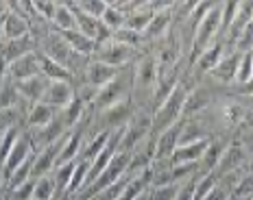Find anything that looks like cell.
<instances>
[{"instance_id": "cell-1", "label": "cell", "mask_w": 253, "mask_h": 200, "mask_svg": "<svg viewBox=\"0 0 253 200\" xmlns=\"http://www.w3.org/2000/svg\"><path fill=\"white\" fill-rule=\"evenodd\" d=\"M190 87L192 85H188L181 78L179 85L172 89V94L164 100V104L153 111V137H157L160 133H164L183 120V107H186V96Z\"/></svg>"}, {"instance_id": "cell-2", "label": "cell", "mask_w": 253, "mask_h": 200, "mask_svg": "<svg viewBox=\"0 0 253 200\" xmlns=\"http://www.w3.org/2000/svg\"><path fill=\"white\" fill-rule=\"evenodd\" d=\"M218 39H220V2H214V7L205 13V18L199 22L197 31H194V39H192L190 55H188L190 66Z\"/></svg>"}, {"instance_id": "cell-3", "label": "cell", "mask_w": 253, "mask_h": 200, "mask_svg": "<svg viewBox=\"0 0 253 200\" xmlns=\"http://www.w3.org/2000/svg\"><path fill=\"white\" fill-rule=\"evenodd\" d=\"M129 98H131V67L129 70L123 67L112 83H107V85L96 92L89 109H92V113H101L105 109L114 107V104L123 102V100H129Z\"/></svg>"}, {"instance_id": "cell-4", "label": "cell", "mask_w": 253, "mask_h": 200, "mask_svg": "<svg viewBox=\"0 0 253 200\" xmlns=\"http://www.w3.org/2000/svg\"><path fill=\"white\" fill-rule=\"evenodd\" d=\"M138 57H140V52L135 48H131V46L120 44V41L112 39V41H107V44L98 46L92 59H96L101 63H107V66L118 67L120 70V67H125V66H133Z\"/></svg>"}, {"instance_id": "cell-5", "label": "cell", "mask_w": 253, "mask_h": 200, "mask_svg": "<svg viewBox=\"0 0 253 200\" xmlns=\"http://www.w3.org/2000/svg\"><path fill=\"white\" fill-rule=\"evenodd\" d=\"M238 63H240V55H238V52L227 50L223 59L218 61V66H216L214 70L210 72V74L205 76V78H208L210 83H214L216 87L227 89V87H231V85L236 83V74H238Z\"/></svg>"}, {"instance_id": "cell-6", "label": "cell", "mask_w": 253, "mask_h": 200, "mask_svg": "<svg viewBox=\"0 0 253 200\" xmlns=\"http://www.w3.org/2000/svg\"><path fill=\"white\" fill-rule=\"evenodd\" d=\"M225 52H227V46H225V41L223 39L214 41V44L210 46V48L192 63V66H190V76H192V81L194 83L203 81V78L208 76L216 66H218V61L225 57Z\"/></svg>"}, {"instance_id": "cell-7", "label": "cell", "mask_w": 253, "mask_h": 200, "mask_svg": "<svg viewBox=\"0 0 253 200\" xmlns=\"http://www.w3.org/2000/svg\"><path fill=\"white\" fill-rule=\"evenodd\" d=\"M24 131H26V129H24ZM68 133H70V131L66 129V124H63V120H61V115H57V118L52 120L48 126L26 131V135L31 137V144H33L35 152H40L42 148H46V146L57 144V141H59L63 135H68Z\"/></svg>"}, {"instance_id": "cell-8", "label": "cell", "mask_w": 253, "mask_h": 200, "mask_svg": "<svg viewBox=\"0 0 253 200\" xmlns=\"http://www.w3.org/2000/svg\"><path fill=\"white\" fill-rule=\"evenodd\" d=\"M35 155V148L33 144H31V137L26 135V131L22 129V133L18 135V139H15L11 152H9L7 161H4V167H2V174H4V183H7V178L13 174L15 170H18L20 166H22L24 161H29L31 157Z\"/></svg>"}, {"instance_id": "cell-9", "label": "cell", "mask_w": 253, "mask_h": 200, "mask_svg": "<svg viewBox=\"0 0 253 200\" xmlns=\"http://www.w3.org/2000/svg\"><path fill=\"white\" fill-rule=\"evenodd\" d=\"M123 70V67H120ZM118 67H112V66H107V63H101V61H96V59H89L87 63V67H85V74H83L81 78V85H89L92 89H101L105 87L107 83H112L116 76H118Z\"/></svg>"}, {"instance_id": "cell-10", "label": "cell", "mask_w": 253, "mask_h": 200, "mask_svg": "<svg viewBox=\"0 0 253 200\" xmlns=\"http://www.w3.org/2000/svg\"><path fill=\"white\" fill-rule=\"evenodd\" d=\"M66 137H68V135H63V137L57 141V144L46 146V148H42L40 152H35V159H33V178L48 176V174L55 172L57 159H59V152L63 148V144H66Z\"/></svg>"}, {"instance_id": "cell-11", "label": "cell", "mask_w": 253, "mask_h": 200, "mask_svg": "<svg viewBox=\"0 0 253 200\" xmlns=\"http://www.w3.org/2000/svg\"><path fill=\"white\" fill-rule=\"evenodd\" d=\"M247 157H249V155L242 150V146L236 139H231L229 146L223 152V157H220L218 166H216V172H218L220 176H227V174H234V172H240L242 167H245V163H247Z\"/></svg>"}, {"instance_id": "cell-12", "label": "cell", "mask_w": 253, "mask_h": 200, "mask_svg": "<svg viewBox=\"0 0 253 200\" xmlns=\"http://www.w3.org/2000/svg\"><path fill=\"white\" fill-rule=\"evenodd\" d=\"M75 96H77L75 83H63V81H59V83H50L42 102H46L48 107L55 109V111H63V109H66L68 104L75 100Z\"/></svg>"}, {"instance_id": "cell-13", "label": "cell", "mask_w": 253, "mask_h": 200, "mask_svg": "<svg viewBox=\"0 0 253 200\" xmlns=\"http://www.w3.org/2000/svg\"><path fill=\"white\" fill-rule=\"evenodd\" d=\"M40 41L33 35H26L20 39H9V41H0V55L7 59V63H13L22 57L31 55V52H38Z\"/></svg>"}, {"instance_id": "cell-14", "label": "cell", "mask_w": 253, "mask_h": 200, "mask_svg": "<svg viewBox=\"0 0 253 200\" xmlns=\"http://www.w3.org/2000/svg\"><path fill=\"white\" fill-rule=\"evenodd\" d=\"M229 141H231V137H225V135H216V137L210 139L208 150H205V155L201 157V161H199V176H205L216 170V166H218L220 157H223L225 148L229 146Z\"/></svg>"}, {"instance_id": "cell-15", "label": "cell", "mask_w": 253, "mask_h": 200, "mask_svg": "<svg viewBox=\"0 0 253 200\" xmlns=\"http://www.w3.org/2000/svg\"><path fill=\"white\" fill-rule=\"evenodd\" d=\"M181 126H183V120L155 137V161H170L172 159V155H175V150L179 146Z\"/></svg>"}, {"instance_id": "cell-16", "label": "cell", "mask_w": 253, "mask_h": 200, "mask_svg": "<svg viewBox=\"0 0 253 200\" xmlns=\"http://www.w3.org/2000/svg\"><path fill=\"white\" fill-rule=\"evenodd\" d=\"M7 76L11 78L13 83H22L33 76H40V52H31V55L22 57V59L9 63Z\"/></svg>"}, {"instance_id": "cell-17", "label": "cell", "mask_w": 253, "mask_h": 200, "mask_svg": "<svg viewBox=\"0 0 253 200\" xmlns=\"http://www.w3.org/2000/svg\"><path fill=\"white\" fill-rule=\"evenodd\" d=\"M172 22H175V18H172V9H168V11H157L155 15H153L149 29L144 31L146 46H149V44H160V41L164 39L168 33H170Z\"/></svg>"}, {"instance_id": "cell-18", "label": "cell", "mask_w": 253, "mask_h": 200, "mask_svg": "<svg viewBox=\"0 0 253 200\" xmlns=\"http://www.w3.org/2000/svg\"><path fill=\"white\" fill-rule=\"evenodd\" d=\"M15 85H18V94H20V98H22V102H26L31 107V104H38L44 100V94H46V89H48L50 81L40 74V76L29 78V81L15 83Z\"/></svg>"}, {"instance_id": "cell-19", "label": "cell", "mask_w": 253, "mask_h": 200, "mask_svg": "<svg viewBox=\"0 0 253 200\" xmlns=\"http://www.w3.org/2000/svg\"><path fill=\"white\" fill-rule=\"evenodd\" d=\"M153 15H155V11H153V2H138L133 11L126 13V20H125V26H123V29L144 35V31L149 29Z\"/></svg>"}, {"instance_id": "cell-20", "label": "cell", "mask_w": 253, "mask_h": 200, "mask_svg": "<svg viewBox=\"0 0 253 200\" xmlns=\"http://www.w3.org/2000/svg\"><path fill=\"white\" fill-rule=\"evenodd\" d=\"M208 146H210V139H201V141H194V144L177 146L170 163L172 166H192V163H199L201 157L205 155V150H208Z\"/></svg>"}, {"instance_id": "cell-21", "label": "cell", "mask_w": 253, "mask_h": 200, "mask_svg": "<svg viewBox=\"0 0 253 200\" xmlns=\"http://www.w3.org/2000/svg\"><path fill=\"white\" fill-rule=\"evenodd\" d=\"M59 115V111H55L52 107H48L46 102H38V104H31L26 109V115H24V129L31 131V129H42V126H48L52 120Z\"/></svg>"}, {"instance_id": "cell-22", "label": "cell", "mask_w": 253, "mask_h": 200, "mask_svg": "<svg viewBox=\"0 0 253 200\" xmlns=\"http://www.w3.org/2000/svg\"><path fill=\"white\" fill-rule=\"evenodd\" d=\"M26 35H31L29 20L9 9L7 15H4V24H2V41L20 39V37H26Z\"/></svg>"}, {"instance_id": "cell-23", "label": "cell", "mask_w": 253, "mask_h": 200, "mask_svg": "<svg viewBox=\"0 0 253 200\" xmlns=\"http://www.w3.org/2000/svg\"><path fill=\"white\" fill-rule=\"evenodd\" d=\"M40 52V50H38ZM40 74L44 78H48L50 83H75V76H72V72L68 70L66 66H61V63L48 59V57H44L40 52Z\"/></svg>"}, {"instance_id": "cell-24", "label": "cell", "mask_w": 253, "mask_h": 200, "mask_svg": "<svg viewBox=\"0 0 253 200\" xmlns=\"http://www.w3.org/2000/svg\"><path fill=\"white\" fill-rule=\"evenodd\" d=\"M57 33H59V31H57ZM61 37L66 39V44L72 48V52L85 57V59H92L94 52H96V44H94V39L85 37V35L79 33V31H66V33H61Z\"/></svg>"}, {"instance_id": "cell-25", "label": "cell", "mask_w": 253, "mask_h": 200, "mask_svg": "<svg viewBox=\"0 0 253 200\" xmlns=\"http://www.w3.org/2000/svg\"><path fill=\"white\" fill-rule=\"evenodd\" d=\"M29 107L26 102H22L18 94V85L11 81L9 76H4L0 81V111H7V109H22Z\"/></svg>"}, {"instance_id": "cell-26", "label": "cell", "mask_w": 253, "mask_h": 200, "mask_svg": "<svg viewBox=\"0 0 253 200\" xmlns=\"http://www.w3.org/2000/svg\"><path fill=\"white\" fill-rule=\"evenodd\" d=\"M109 137H112V131H101V133L85 137V141H83V148H81V155H79V159L94 161V159H96V157L105 150V146L109 144Z\"/></svg>"}, {"instance_id": "cell-27", "label": "cell", "mask_w": 253, "mask_h": 200, "mask_svg": "<svg viewBox=\"0 0 253 200\" xmlns=\"http://www.w3.org/2000/svg\"><path fill=\"white\" fill-rule=\"evenodd\" d=\"M52 29L59 31V33L77 31L75 13H72V9L68 2H57V11H55V18H52Z\"/></svg>"}, {"instance_id": "cell-28", "label": "cell", "mask_w": 253, "mask_h": 200, "mask_svg": "<svg viewBox=\"0 0 253 200\" xmlns=\"http://www.w3.org/2000/svg\"><path fill=\"white\" fill-rule=\"evenodd\" d=\"M68 4H70L72 13H75L77 31H79V33H83V35H85V37L94 39V35H96V29H98V22H101V20H96V18H92V15L83 13L81 9L77 7V2H68Z\"/></svg>"}, {"instance_id": "cell-29", "label": "cell", "mask_w": 253, "mask_h": 200, "mask_svg": "<svg viewBox=\"0 0 253 200\" xmlns=\"http://www.w3.org/2000/svg\"><path fill=\"white\" fill-rule=\"evenodd\" d=\"M26 109H7V111H0V139L9 133L15 126H24L22 124V115H26Z\"/></svg>"}, {"instance_id": "cell-30", "label": "cell", "mask_w": 253, "mask_h": 200, "mask_svg": "<svg viewBox=\"0 0 253 200\" xmlns=\"http://www.w3.org/2000/svg\"><path fill=\"white\" fill-rule=\"evenodd\" d=\"M57 198V189H55V181L52 176H42L35 178V192H33V200H55Z\"/></svg>"}, {"instance_id": "cell-31", "label": "cell", "mask_w": 253, "mask_h": 200, "mask_svg": "<svg viewBox=\"0 0 253 200\" xmlns=\"http://www.w3.org/2000/svg\"><path fill=\"white\" fill-rule=\"evenodd\" d=\"M125 20H126V13L123 11V9L116 7L114 2H109V4H107V11H105L103 18H101V22L107 24L109 29H112L114 33H116V31H120V29L125 26Z\"/></svg>"}, {"instance_id": "cell-32", "label": "cell", "mask_w": 253, "mask_h": 200, "mask_svg": "<svg viewBox=\"0 0 253 200\" xmlns=\"http://www.w3.org/2000/svg\"><path fill=\"white\" fill-rule=\"evenodd\" d=\"M251 198H253V174L242 172L238 183H236V187H234L231 200H251Z\"/></svg>"}, {"instance_id": "cell-33", "label": "cell", "mask_w": 253, "mask_h": 200, "mask_svg": "<svg viewBox=\"0 0 253 200\" xmlns=\"http://www.w3.org/2000/svg\"><path fill=\"white\" fill-rule=\"evenodd\" d=\"M179 192V183L177 185H164V187H149L142 194V200H175Z\"/></svg>"}, {"instance_id": "cell-34", "label": "cell", "mask_w": 253, "mask_h": 200, "mask_svg": "<svg viewBox=\"0 0 253 200\" xmlns=\"http://www.w3.org/2000/svg\"><path fill=\"white\" fill-rule=\"evenodd\" d=\"M236 11H238V2H220V39L227 35L236 20Z\"/></svg>"}, {"instance_id": "cell-35", "label": "cell", "mask_w": 253, "mask_h": 200, "mask_svg": "<svg viewBox=\"0 0 253 200\" xmlns=\"http://www.w3.org/2000/svg\"><path fill=\"white\" fill-rule=\"evenodd\" d=\"M253 78V52L240 55V63H238V74H236V83L234 85H245L247 81Z\"/></svg>"}, {"instance_id": "cell-36", "label": "cell", "mask_w": 253, "mask_h": 200, "mask_svg": "<svg viewBox=\"0 0 253 200\" xmlns=\"http://www.w3.org/2000/svg\"><path fill=\"white\" fill-rule=\"evenodd\" d=\"M107 4L109 2H103V0H77V7L81 9L83 13L92 15V18L101 20L103 13L107 11Z\"/></svg>"}, {"instance_id": "cell-37", "label": "cell", "mask_w": 253, "mask_h": 200, "mask_svg": "<svg viewBox=\"0 0 253 200\" xmlns=\"http://www.w3.org/2000/svg\"><path fill=\"white\" fill-rule=\"evenodd\" d=\"M33 11L38 13L40 20H44L46 24L52 26V18L57 11V2H33Z\"/></svg>"}, {"instance_id": "cell-38", "label": "cell", "mask_w": 253, "mask_h": 200, "mask_svg": "<svg viewBox=\"0 0 253 200\" xmlns=\"http://www.w3.org/2000/svg\"><path fill=\"white\" fill-rule=\"evenodd\" d=\"M236 141L242 146V150L247 152V155H253V124H247L242 126V131H240V135L236 137Z\"/></svg>"}, {"instance_id": "cell-39", "label": "cell", "mask_w": 253, "mask_h": 200, "mask_svg": "<svg viewBox=\"0 0 253 200\" xmlns=\"http://www.w3.org/2000/svg\"><path fill=\"white\" fill-rule=\"evenodd\" d=\"M242 172H249V174H253V155L247 157V163H245V167H242Z\"/></svg>"}, {"instance_id": "cell-40", "label": "cell", "mask_w": 253, "mask_h": 200, "mask_svg": "<svg viewBox=\"0 0 253 200\" xmlns=\"http://www.w3.org/2000/svg\"><path fill=\"white\" fill-rule=\"evenodd\" d=\"M7 11H9V4H7V2H0V18H4V15H7Z\"/></svg>"}, {"instance_id": "cell-41", "label": "cell", "mask_w": 253, "mask_h": 200, "mask_svg": "<svg viewBox=\"0 0 253 200\" xmlns=\"http://www.w3.org/2000/svg\"><path fill=\"white\" fill-rule=\"evenodd\" d=\"M4 200H7V198H4Z\"/></svg>"}]
</instances>
